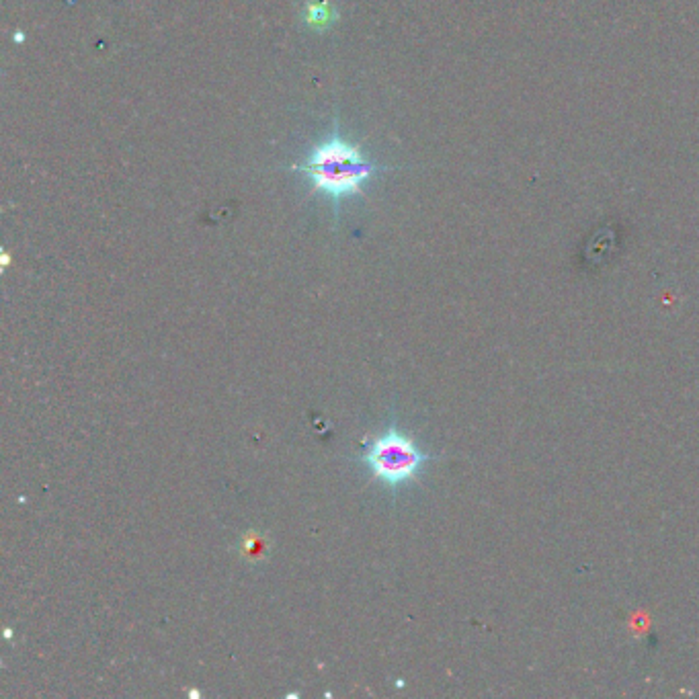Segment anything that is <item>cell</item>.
Listing matches in <instances>:
<instances>
[{
  "label": "cell",
  "instance_id": "1",
  "mask_svg": "<svg viewBox=\"0 0 699 699\" xmlns=\"http://www.w3.org/2000/svg\"><path fill=\"white\" fill-rule=\"evenodd\" d=\"M290 171L302 173L310 185V191L331 199L335 218L341 214V203L365 193L367 183L396 171L392 164H382L369 158L359 144L351 142L341 132L339 113L333 119V130L300 160L290 164Z\"/></svg>",
  "mask_w": 699,
  "mask_h": 699
},
{
  "label": "cell",
  "instance_id": "2",
  "mask_svg": "<svg viewBox=\"0 0 699 699\" xmlns=\"http://www.w3.org/2000/svg\"><path fill=\"white\" fill-rule=\"evenodd\" d=\"M359 462L376 482L396 497L398 490L415 484L433 456L392 421L378 437L367 443Z\"/></svg>",
  "mask_w": 699,
  "mask_h": 699
},
{
  "label": "cell",
  "instance_id": "3",
  "mask_svg": "<svg viewBox=\"0 0 699 699\" xmlns=\"http://www.w3.org/2000/svg\"><path fill=\"white\" fill-rule=\"evenodd\" d=\"M302 21L314 31H326L339 21V11L326 0H322V3L308 0L302 7Z\"/></svg>",
  "mask_w": 699,
  "mask_h": 699
}]
</instances>
